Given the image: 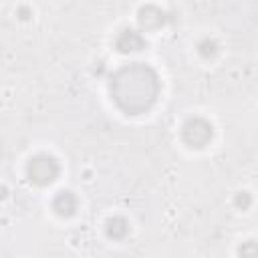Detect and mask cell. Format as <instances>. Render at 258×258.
Here are the masks:
<instances>
[{
	"instance_id": "9c48e42d",
	"label": "cell",
	"mask_w": 258,
	"mask_h": 258,
	"mask_svg": "<svg viewBox=\"0 0 258 258\" xmlns=\"http://www.w3.org/2000/svg\"><path fill=\"white\" fill-rule=\"evenodd\" d=\"M240 258H258V242L256 240H246L238 248Z\"/></svg>"
},
{
	"instance_id": "8992f818",
	"label": "cell",
	"mask_w": 258,
	"mask_h": 258,
	"mask_svg": "<svg viewBox=\"0 0 258 258\" xmlns=\"http://www.w3.org/2000/svg\"><path fill=\"white\" fill-rule=\"evenodd\" d=\"M52 210H54L58 216H62V218L73 216V214L77 212V198H75V194H71V191H67V189L58 191V194L54 196V200H52Z\"/></svg>"
},
{
	"instance_id": "ba28073f",
	"label": "cell",
	"mask_w": 258,
	"mask_h": 258,
	"mask_svg": "<svg viewBox=\"0 0 258 258\" xmlns=\"http://www.w3.org/2000/svg\"><path fill=\"white\" fill-rule=\"evenodd\" d=\"M198 50H200V54H202L204 58H214V56L218 54V44H216V40H212V38H204V40L198 44Z\"/></svg>"
},
{
	"instance_id": "5b68a950",
	"label": "cell",
	"mask_w": 258,
	"mask_h": 258,
	"mask_svg": "<svg viewBox=\"0 0 258 258\" xmlns=\"http://www.w3.org/2000/svg\"><path fill=\"white\" fill-rule=\"evenodd\" d=\"M115 48L119 52H137L141 48H145V38L139 30L133 28H123L115 40Z\"/></svg>"
},
{
	"instance_id": "6da1fadb",
	"label": "cell",
	"mask_w": 258,
	"mask_h": 258,
	"mask_svg": "<svg viewBox=\"0 0 258 258\" xmlns=\"http://www.w3.org/2000/svg\"><path fill=\"white\" fill-rule=\"evenodd\" d=\"M111 97L127 115L151 109L159 97V79L145 62H129L111 77Z\"/></svg>"
},
{
	"instance_id": "277c9868",
	"label": "cell",
	"mask_w": 258,
	"mask_h": 258,
	"mask_svg": "<svg viewBox=\"0 0 258 258\" xmlns=\"http://www.w3.org/2000/svg\"><path fill=\"white\" fill-rule=\"evenodd\" d=\"M137 20H139V26L143 30H155V28H161L167 22V14L161 8H157L153 4H147V6L139 8Z\"/></svg>"
},
{
	"instance_id": "7a4b0ae2",
	"label": "cell",
	"mask_w": 258,
	"mask_h": 258,
	"mask_svg": "<svg viewBox=\"0 0 258 258\" xmlns=\"http://www.w3.org/2000/svg\"><path fill=\"white\" fill-rule=\"evenodd\" d=\"M58 161L52 155L46 153H38L28 161L26 167V175L34 185H48L58 177Z\"/></svg>"
},
{
	"instance_id": "30bf717a",
	"label": "cell",
	"mask_w": 258,
	"mask_h": 258,
	"mask_svg": "<svg viewBox=\"0 0 258 258\" xmlns=\"http://www.w3.org/2000/svg\"><path fill=\"white\" fill-rule=\"evenodd\" d=\"M250 204H252V198H250L248 191H238V194H236V198H234V206H236L238 210H248Z\"/></svg>"
},
{
	"instance_id": "3957f363",
	"label": "cell",
	"mask_w": 258,
	"mask_h": 258,
	"mask_svg": "<svg viewBox=\"0 0 258 258\" xmlns=\"http://www.w3.org/2000/svg\"><path fill=\"white\" fill-rule=\"evenodd\" d=\"M181 137L189 147H204L214 137V127L204 117H191L183 123Z\"/></svg>"
},
{
	"instance_id": "52a82bcc",
	"label": "cell",
	"mask_w": 258,
	"mask_h": 258,
	"mask_svg": "<svg viewBox=\"0 0 258 258\" xmlns=\"http://www.w3.org/2000/svg\"><path fill=\"white\" fill-rule=\"evenodd\" d=\"M127 232H129V224H127L125 218L115 216V218H111V220L107 222V236H109V238L121 240V238L127 236Z\"/></svg>"
}]
</instances>
